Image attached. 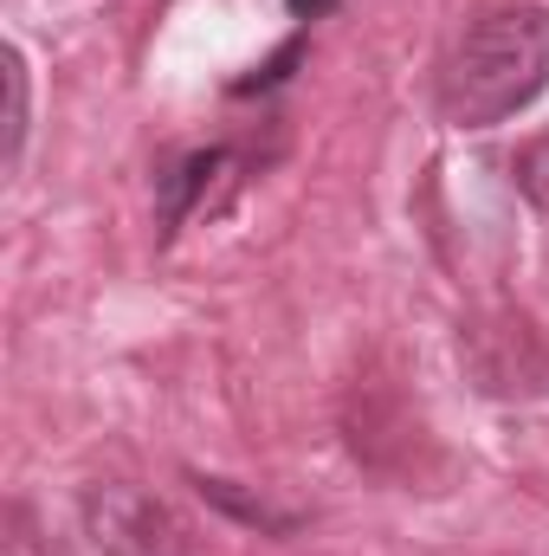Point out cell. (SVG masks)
I'll use <instances>...</instances> for the list:
<instances>
[{"mask_svg":"<svg viewBox=\"0 0 549 556\" xmlns=\"http://www.w3.org/2000/svg\"><path fill=\"white\" fill-rule=\"evenodd\" d=\"M549 91V7H491L465 26L439 72V117L452 130H498Z\"/></svg>","mask_w":549,"mask_h":556,"instance_id":"1","label":"cell"},{"mask_svg":"<svg viewBox=\"0 0 549 556\" xmlns=\"http://www.w3.org/2000/svg\"><path fill=\"white\" fill-rule=\"evenodd\" d=\"M85 531H91L98 556H194L181 511L142 485H91Z\"/></svg>","mask_w":549,"mask_h":556,"instance_id":"2","label":"cell"},{"mask_svg":"<svg viewBox=\"0 0 549 556\" xmlns=\"http://www.w3.org/2000/svg\"><path fill=\"white\" fill-rule=\"evenodd\" d=\"M227 175H233V155H227V149H194V155H181L168 175H155L162 227L175 233L194 207H207V188H214V181H227Z\"/></svg>","mask_w":549,"mask_h":556,"instance_id":"3","label":"cell"},{"mask_svg":"<svg viewBox=\"0 0 549 556\" xmlns=\"http://www.w3.org/2000/svg\"><path fill=\"white\" fill-rule=\"evenodd\" d=\"M194 485H201V498H207V505H220L227 518H240V525H253V531H266V538H291V531H297V518H291V511L266 505L259 492H240L233 479H207V472H201Z\"/></svg>","mask_w":549,"mask_h":556,"instance_id":"4","label":"cell"},{"mask_svg":"<svg viewBox=\"0 0 549 556\" xmlns=\"http://www.w3.org/2000/svg\"><path fill=\"white\" fill-rule=\"evenodd\" d=\"M0 78H7V137H0V162H7V168H20L26 117H33V104H26V52H20V46H7V52H0Z\"/></svg>","mask_w":549,"mask_h":556,"instance_id":"5","label":"cell"},{"mask_svg":"<svg viewBox=\"0 0 549 556\" xmlns=\"http://www.w3.org/2000/svg\"><path fill=\"white\" fill-rule=\"evenodd\" d=\"M511 188H518L537 214H549V130L531 137L518 155H511Z\"/></svg>","mask_w":549,"mask_h":556,"instance_id":"6","label":"cell"}]
</instances>
